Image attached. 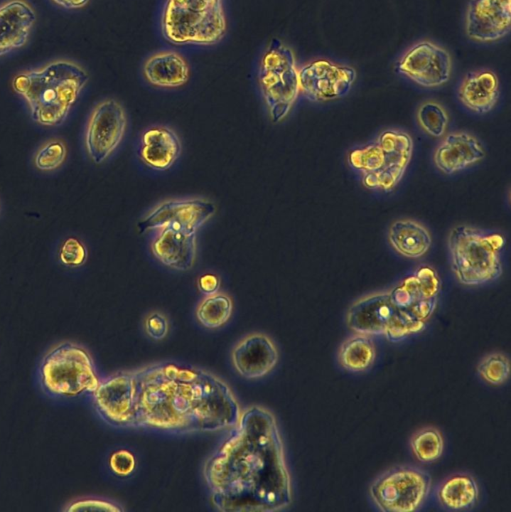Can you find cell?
<instances>
[{
  "label": "cell",
  "mask_w": 511,
  "mask_h": 512,
  "mask_svg": "<svg viewBox=\"0 0 511 512\" xmlns=\"http://www.w3.org/2000/svg\"><path fill=\"white\" fill-rule=\"evenodd\" d=\"M212 506L272 512L292 503V484L275 416L252 405L240 414L203 467Z\"/></svg>",
  "instance_id": "cell-1"
},
{
  "label": "cell",
  "mask_w": 511,
  "mask_h": 512,
  "mask_svg": "<svg viewBox=\"0 0 511 512\" xmlns=\"http://www.w3.org/2000/svg\"><path fill=\"white\" fill-rule=\"evenodd\" d=\"M130 373V427L174 434L216 432L240 417L231 388L206 370L163 361Z\"/></svg>",
  "instance_id": "cell-2"
},
{
  "label": "cell",
  "mask_w": 511,
  "mask_h": 512,
  "mask_svg": "<svg viewBox=\"0 0 511 512\" xmlns=\"http://www.w3.org/2000/svg\"><path fill=\"white\" fill-rule=\"evenodd\" d=\"M88 80L87 71L75 61L56 59L19 72L12 88L34 122L55 127L64 123Z\"/></svg>",
  "instance_id": "cell-3"
},
{
  "label": "cell",
  "mask_w": 511,
  "mask_h": 512,
  "mask_svg": "<svg viewBox=\"0 0 511 512\" xmlns=\"http://www.w3.org/2000/svg\"><path fill=\"white\" fill-rule=\"evenodd\" d=\"M41 390L50 398L70 400L91 396L100 376L86 348L74 342H61L50 348L37 368Z\"/></svg>",
  "instance_id": "cell-4"
},
{
  "label": "cell",
  "mask_w": 511,
  "mask_h": 512,
  "mask_svg": "<svg viewBox=\"0 0 511 512\" xmlns=\"http://www.w3.org/2000/svg\"><path fill=\"white\" fill-rule=\"evenodd\" d=\"M413 153L412 137L400 129H386L371 142L354 148L347 160L372 190L391 192L401 181Z\"/></svg>",
  "instance_id": "cell-5"
},
{
  "label": "cell",
  "mask_w": 511,
  "mask_h": 512,
  "mask_svg": "<svg viewBox=\"0 0 511 512\" xmlns=\"http://www.w3.org/2000/svg\"><path fill=\"white\" fill-rule=\"evenodd\" d=\"M505 238L470 225H457L448 236L452 271L459 283L479 286L498 279L503 271Z\"/></svg>",
  "instance_id": "cell-6"
},
{
  "label": "cell",
  "mask_w": 511,
  "mask_h": 512,
  "mask_svg": "<svg viewBox=\"0 0 511 512\" xmlns=\"http://www.w3.org/2000/svg\"><path fill=\"white\" fill-rule=\"evenodd\" d=\"M161 30L176 45L216 44L227 30L223 0H166Z\"/></svg>",
  "instance_id": "cell-7"
},
{
  "label": "cell",
  "mask_w": 511,
  "mask_h": 512,
  "mask_svg": "<svg viewBox=\"0 0 511 512\" xmlns=\"http://www.w3.org/2000/svg\"><path fill=\"white\" fill-rule=\"evenodd\" d=\"M258 83L273 123L282 121L299 94V78L293 51L279 39H272L261 57Z\"/></svg>",
  "instance_id": "cell-8"
},
{
  "label": "cell",
  "mask_w": 511,
  "mask_h": 512,
  "mask_svg": "<svg viewBox=\"0 0 511 512\" xmlns=\"http://www.w3.org/2000/svg\"><path fill=\"white\" fill-rule=\"evenodd\" d=\"M432 479L421 468L400 465L380 474L369 486V497L384 512H415L427 501Z\"/></svg>",
  "instance_id": "cell-9"
},
{
  "label": "cell",
  "mask_w": 511,
  "mask_h": 512,
  "mask_svg": "<svg viewBox=\"0 0 511 512\" xmlns=\"http://www.w3.org/2000/svg\"><path fill=\"white\" fill-rule=\"evenodd\" d=\"M441 292L438 273L421 265L389 291L391 303L423 330L436 310Z\"/></svg>",
  "instance_id": "cell-10"
},
{
  "label": "cell",
  "mask_w": 511,
  "mask_h": 512,
  "mask_svg": "<svg viewBox=\"0 0 511 512\" xmlns=\"http://www.w3.org/2000/svg\"><path fill=\"white\" fill-rule=\"evenodd\" d=\"M127 127L122 105L114 99H105L91 111L85 130V148L95 164L107 160L121 143Z\"/></svg>",
  "instance_id": "cell-11"
},
{
  "label": "cell",
  "mask_w": 511,
  "mask_h": 512,
  "mask_svg": "<svg viewBox=\"0 0 511 512\" xmlns=\"http://www.w3.org/2000/svg\"><path fill=\"white\" fill-rule=\"evenodd\" d=\"M356 70L327 59L313 60L298 69L300 93L312 102L345 97L356 80Z\"/></svg>",
  "instance_id": "cell-12"
},
{
  "label": "cell",
  "mask_w": 511,
  "mask_h": 512,
  "mask_svg": "<svg viewBox=\"0 0 511 512\" xmlns=\"http://www.w3.org/2000/svg\"><path fill=\"white\" fill-rule=\"evenodd\" d=\"M395 70L422 87L435 88L449 81L452 62L444 48L425 40L408 48L396 63Z\"/></svg>",
  "instance_id": "cell-13"
},
{
  "label": "cell",
  "mask_w": 511,
  "mask_h": 512,
  "mask_svg": "<svg viewBox=\"0 0 511 512\" xmlns=\"http://www.w3.org/2000/svg\"><path fill=\"white\" fill-rule=\"evenodd\" d=\"M216 212L215 204L206 198H180L160 202L138 223L139 232L167 226L197 231Z\"/></svg>",
  "instance_id": "cell-14"
},
{
  "label": "cell",
  "mask_w": 511,
  "mask_h": 512,
  "mask_svg": "<svg viewBox=\"0 0 511 512\" xmlns=\"http://www.w3.org/2000/svg\"><path fill=\"white\" fill-rule=\"evenodd\" d=\"M92 404L99 417L117 428L131 426L132 380L130 371H119L100 378L91 394Z\"/></svg>",
  "instance_id": "cell-15"
},
{
  "label": "cell",
  "mask_w": 511,
  "mask_h": 512,
  "mask_svg": "<svg viewBox=\"0 0 511 512\" xmlns=\"http://www.w3.org/2000/svg\"><path fill=\"white\" fill-rule=\"evenodd\" d=\"M511 27V0H471L465 15V31L477 42H494Z\"/></svg>",
  "instance_id": "cell-16"
},
{
  "label": "cell",
  "mask_w": 511,
  "mask_h": 512,
  "mask_svg": "<svg viewBox=\"0 0 511 512\" xmlns=\"http://www.w3.org/2000/svg\"><path fill=\"white\" fill-rule=\"evenodd\" d=\"M154 231L150 242L154 258L171 269L190 270L196 259L197 231L173 226Z\"/></svg>",
  "instance_id": "cell-17"
},
{
  "label": "cell",
  "mask_w": 511,
  "mask_h": 512,
  "mask_svg": "<svg viewBox=\"0 0 511 512\" xmlns=\"http://www.w3.org/2000/svg\"><path fill=\"white\" fill-rule=\"evenodd\" d=\"M278 349L266 334L251 333L242 338L231 352L235 370L246 379H259L269 374L277 365Z\"/></svg>",
  "instance_id": "cell-18"
},
{
  "label": "cell",
  "mask_w": 511,
  "mask_h": 512,
  "mask_svg": "<svg viewBox=\"0 0 511 512\" xmlns=\"http://www.w3.org/2000/svg\"><path fill=\"white\" fill-rule=\"evenodd\" d=\"M396 312L389 291L374 292L356 300L348 309L346 323L355 334L384 335Z\"/></svg>",
  "instance_id": "cell-19"
},
{
  "label": "cell",
  "mask_w": 511,
  "mask_h": 512,
  "mask_svg": "<svg viewBox=\"0 0 511 512\" xmlns=\"http://www.w3.org/2000/svg\"><path fill=\"white\" fill-rule=\"evenodd\" d=\"M486 151L477 137L457 131L448 133L437 145L433 161L439 171L452 175L482 161Z\"/></svg>",
  "instance_id": "cell-20"
},
{
  "label": "cell",
  "mask_w": 511,
  "mask_h": 512,
  "mask_svg": "<svg viewBox=\"0 0 511 512\" xmlns=\"http://www.w3.org/2000/svg\"><path fill=\"white\" fill-rule=\"evenodd\" d=\"M36 12L26 0L0 4V57L22 48L36 23Z\"/></svg>",
  "instance_id": "cell-21"
},
{
  "label": "cell",
  "mask_w": 511,
  "mask_h": 512,
  "mask_svg": "<svg viewBox=\"0 0 511 512\" xmlns=\"http://www.w3.org/2000/svg\"><path fill=\"white\" fill-rule=\"evenodd\" d=\"M181 148V141L174 130L166 126H152L142 133L138 153L146 166L164 171L179 158Z\"/></svg>",
  "instance_id": "cell-22"
},
{
  "label": "cell",
  "mask_w": 511,
  "mask_h": 512,
  "mask_svg": "<svg viewBox=\"0 0 511 512\" xmlns=\"http://www.w3.org/2000/svg\"><path fill=\"white\" fill-rule=\"evenodd\" d=\"M458 99L471 112H490L499 99L500 85L497 75L490 69L482 68L468 72L461 80Z\"/></svg>",
  "instance_id": "cell-23"
},
{
  "label": "cell",
  "mask_w": 511,
  "mask_h": 512,
  "mask_svg": "<svg viewBox=\"0 0 511 512\" xmlns=\"http://www.w3.org/2000/svg\"><path fill=\"white\" fill-rule=\"evenodd\" d=\"M435 498L439 506L445 510H471L479 502L480 488L473 475L457 472L437 485Z\"/></svg>",
  "instance_id": "cell-24"
},
{
  "label": "cell",
  "mask_w": 511,
  "mask_h": 512,
  "mask_svg": "<svg viewBox=\"0 0 511 512\" xmlns=\"http://www.w3.org/2000/svg\"><path fill=\"white\" fill-rule=\"evenodd\" d=\"M143 75L153 86L177 88L187 83L190 71L188 63L179 53L162 51L145 61Z\"/></svg>",
  "instance_id": "cell-25"
},
{
  "label": "cell",
  "mask_w": 511,
  "mask_h": 512,
  "mask_svg": "<svg viewBox=\"0 0 511 512\" xmlns=\"http://www.w3.org/2000/svg\"><path fill=\"white\" fill-rule=\"evenodd\" d=\"M387 238L390 246L400 255L417 259L430 249L432 237L429 230L420 222L402 218L391 223Z\"/></svg>",
  "instance_id": "cell-26"
},
{
  "label": "cell",
  "mask_w": 511,
  "mask_h": 512,
  "mask_svg": "<svg viewBox=\"0 0 511 512\" xmlns=\"http://www.w3.org/2000/svg\"><path fill=\"white\" fill-rule=\"evenodd\" d=\"M376 347L371 336L355 334L347 338L338 349V363L346 371H368L376 360Z\"/></svg>",
  "instance_id": "cell-27"
},
{
  "label": "cell",
  "mask_w": 511,
  "mask_h": 512,
  "mask_svg": "<svg viewBox=\"0 0 511 512\" xmlns=\"http://www.w3.org/2000/svg\"><path fill=\"white\" fill-rule=\"evenodd\" d=\"M233 303L225 293L205 295L196 308V318L205 328L216 329L228 322L232 315Z\"/></svg>",
  "instance_id": "cell-28"
},
{
  "label": "cell",
  "mask_w": 511,
  "mask_h": 512,
  "mask_svg": "<svg viewBox=\"0 0 511 512\" xmlns=\"http://www.w3.org/2000/svg\"><path fill=\"white\" fill-rule=\"evenodd\" d=\"M409 444L415 458L422 463L438 460L444 450L443 435L439 429L432 426L417 430L411 436Z\"/></svg>",
  "instance_id": "cell-29"
},
{
  "label": "cell",
  "mask_w": 511,
  "mask_h": 512,
  "mask_svg": "<svg viewBox=\"0 0 511 512\" xmlns=\"http://www.w3.org/2000/svg\"><path fill=\"white\" fill-rule=\"evenodd\" d=\"M421 129L432 137H442L448 127L449 116L438 102L428 100L421 103L416 112Z\"/></svg>",
  "instance_id": "cell-30"
},
{
  "label": "cell",
  "mask_w": 511,
  "mask_h": 512,
  "mask_svg": "<svg viewBox=\"0 0 511 512\" xmlns=\"http://www.w3.org/2000/svg\"><path fill=\"white\" fill-rule=\"evenodd\" d=\"M477 374L489 385H503L510 375L508 356L501 352H492L485 355L477 365Z\"/></svg>",
  "instance_id": "cell-31"
},
{
  "label": "cell",
  "mask_w": 511,
  "mask_h": 512,
  "mask_svg": "<svg viewBox=\"0 0 511 512\" xmlns=\"http://www.w3.org/2000/svg\"><path fill=\"white\" fill-rule=\"evenodd\" d=\"M67 157L66 143L52 138L43 143L34 155V165L41 171H53L63 165Z\"/></svg>",
  "instance_id": "cell-32"
},
{
  "label": "cell",
  "mask_w": 511,
  "mask_h": 512,
  "mask_svg": "<svg viewBox=\"0 0 511 512\" xmlns=\"http://www.w3.org/2000/svg\"><path fill=\"white\" fill-rule=\"evenodd\" d=\"M58 258L65 267L79 268L88 259V249L81 239L69 236L60 245Z\"/></svg>",
  "instance_id": "cell-33"
},
{
  "label": "cell",
  "mask_w": 511,
  "mask_h": 512,
  "mask_svg": "<svg viewBox=\"0 0 511 512\" xmlns=\"http://www.w3.org/2000/svg\"><path fill=\"white\" fill-rule=\"evenodd\" d=\"M108 465L115 475L119 477H128L135 471L137 461L131 451L121 448L110 454Z\"/></svg>",
  "instance_id": "cell-34"
},
{
  "label": "cell",
  "mask_w": 511,
  "mask_h": 512,
  "mask_svg": "<svg viewBox=\"0 0 511 512\" xmlns=\"http://www.w3.org/2000/svg\"><path fill=\"white\" fill-rule=\"evenodd\" d=\"M63 510L66 512L83 510L120 512L123 511V508L118 504L105 499L82 498L70 502Z\"/></svg>",
  "instance_id": "cell-35"
},
{
  "label": "cell",
  "mask_w": 511,
  "mask_h": 512,
  "mask_svg": "<svg viewBox=\"0 0 511 512\" xmlns=\"http://www.w3.org/2000/svg\"><path fill=\"white\" fill-rule=\"evenodd\" d=\"M144 329L148 337L161 340L169 331V322L165 314L159 311L150 312L144 320Z\"/></svg>",
  "instance_id": "cell-36"
},
{
  "label": "cell",
  "mask_w": 511,
  "mask_h": 512,
  "mask_svg": "<svg viewBox=\"0 0 511 512\" xmlns=\"http://www.w3.org/2000/svg\"><path fill=\"white\" fill-rule=\"evenodd\" d=\"M197 286L204 295H211L218 292L220 279L215 274L206 273L198 278Z\"/></svg>",
  "instance_id": "cell-37"
},
{
  "label": "cell",
  "mask_w": 511,
  "mask_h": 512,
  "mask_svg": "<svg viewBox=\"0 0 511 512\" xmlns=\"http://www.w3.org/2000/svg\"><path fill=\"white\" fill-rule=\"evenodd\" d=\"M54 5L65 10H78L84 8L90 0H50Z\"/></svg>",
  "instance_id": "cell-38"
}]
</instances>
